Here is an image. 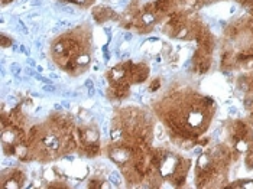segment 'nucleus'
<instances>
[{"mask_svg":"<svg viewBox=\"0 0 253 189\" xmlns=\"http://www.w3.org/2000/svg\"><path fill=\"white\" fill-rule=\"evenodd\" d=\"M236 150H239V152H242V153H244V152L249 150V145H247V141H246L244 139H240L237 143H236Z\"/></svg>","mask_w":253,"mask_h":189,"instance_id":"f8f14e48","label":"nucleus"},{"mask_svg":"<svg viewBox=\"0 0 253 189\" xmlns=\"http://www.w3.org/2000/svg\"><path fill=\"white\" fill-rule=\"evenodd\" d=\"M15 153H16L19 157H23V156L26 155V147H25V146H17V147L15 149Z\"/></svg>","mask_w":253,"mask_h":189,"instance_id":"a211bd4d","label":"nucleus"},{"mask_svg":"<svg viewBox=\"0 0 253 189\" xmlns=\"http://www.w3.org/2000/svg\"><path fill=\"white\" fill-rule=\"evenodd\" d=\"M51 78H54V80H55V78H58V75H57V74H54V72H52V74H51Z\"/></svg>","mask_w":253,"mask_h":189,"instance_id":"c9c22d12","label":"nucleus"},{"mask_svg":"<svg viewBox=\"0 0 253 189\" xmlns=\"http://www.w3.org/2000/svg\"><path fill=\"white\" fill-rule=\"evenodd\" d=\"M228 113H230V114H236V113H237V110H236L234 107H230V108H228Z\"/></svg>","mask_w":253,"mask_h":189,"instance_id":"cd10ccee","label":"nucleus"},{"mask_svg":"<svg viewBox=\"0 0 253 189\" xmlns=\"http://www.w3.org/2000/svg\"><path fill=\"white\" fill-rule=\"evenodd\" d=\"M28 65H29V66H32V68H36V66H38V65H36V62H35V61H32L31 58H28Z\"/></svg>","mask_w":253,"mask_h":189,"instance_id":"393cba45","label":"nucleus"},{"mask_svg":"<svg viewBox=\"0 0 253 189\" xmlns=\"http://www.w3.org/2000/svg\"><path fill=\"white\" fill-rule=\"evenodd\" d=\"M35 45H36L38 49H41V40H35Z\"/></svg>","mask_w":253,"mask_h":189,"instance_id":"f704fd0d","label":"nucleus"},{"mask_svg":"<svg viewBox=\"0 0 253 189\" xmlns=\"http://www.w3.org/2000/svg\"><path fill=\"white\" fill-rule=\"evenodd\" d=\"M142 23H143V25H146V26L153 25V23H155V16L152 13H149V12L143 13L142 15Z\"/></svg>","mask_w":253,"mask_h":189,"instance_id":"9b49d317","label":"nucleus"},{"mask_svg":"<svg viewBox=\"0 0 253 189\" xmlns=\"http://www.w3.org/2000/svg\"><path fill=\"white\" fill-rule=\"evenodd\" d=\"M2 139H3V143H12V141L15 140V134L12 131H3Z\"/></svg>","mask_w":253,"mask_h":189,"instance_id":"2eb2a0df","label":"nucleus"},{"mask_svg":"<svg viewBox=\"0 0 253 189\" xmlns=\"http://www.w3.org/2000/svg\"><path fill=\"white\" fill-rule=\"evenodd\" d=\"M249 164H250V168H253V156L249 157Z\"/></svg>","mask_w":253,"mask_h":189,"instance_id":"72a5a7b5","label":"nucleus"},{"mask_svg":"<svg viewBox=\"0 0 253 189\" xmlns=\"http://www.w3.org/2000/svg\"><path fill=\"white\" fill-rule=\"evenodd\" d=\"M130 39H132V33H129V32L123 33V40H130Z\"/></svg>","mask_w":253,"mask_h":189,"instance_id":"b1692460","label":"nucleus"},{"mask_svg":"<svg viewBox=\"0 0 253 189\" xmlns=\"http://www.w3.org/2000/svg\"><path fill=\"white\" fill-rule=\"evenodd\" d=\"M85 87H87V88H93V87H94V82L91 81V80H87V81H85Z\"/></svg>","mask_w":253,"mask_h":189,"instance_id":"5701e85b","label":"nucleus"},{"mask_svg":"<svg viewBox=\"0 0 253 189\" xmlns=\"http://www.w3.org/2000/svg\"><path fill=\"white\" fill-rule=\"evenodd\" d=\"M122 136H123V131H122L120 129H114V130H111V131H110V139H111L113 141L120 140V139H122Z\"/></svg>","mask_w":253,"mask_h":189,"instance_id":"ddd939ff","label":"nucleus"},{"mask_svg":"<svg viewBox=\"0 0 253 189\" xmlns=\"http://www.w3.org/2000/svg\"><path fill=\"white\" fill-rule=\"evenodd\" d=\"M19 52H22V54H28V52H26V48H25V45H20V46H19Z\"/></svg>","mask_w":253,"mask_h":189,"instance_id":"bb28decb","label":"nucleus"},{"mask_svg":"<svg viewBox=\"0 0 253 189\" xmlns=\"http://www.w3.org/2000/svg\"><path fill=\"white\" fill-rule=\"evenodd\" d=\"M175 168H176L175 157L168 156V157H165L162 164H160V173H162V176H169V175H172L175 172Z\"/></svg>","mask_w":253,"mask_h":189,"instance_id":"f257e3e1","label":"nucleus"},{"mask_svg":"<svg viewBox=\"0 0 253 189\" xmlns=\"http://www.w3.org/2000/svg\"><path fill=\"white\" fill-rule=\"evenodd\" d=\"M3 188H13V189H16V188H19V182L16 180V179H9V180H6L5 182V185H3Z\"/></svg>","mask_w":253,"mask_h":189,"instance_id":"dca6fc26","label":"nucleus"},{"mask_svg":"<svg viewBox=\"0 0 253 189\" xmlns=\"http://www.w3.org/2000/svg\"><path fill=\"white\" fill-rule=\"evenodd\" d=\"M84 140L87 141V143H96L97 141V139H99V133L96 131V130H85L84 131Z\"/></svg>","mask_w":253,"mask_h":189,"instance_id":"39448f33","label":"nucleus"},{"mask_svg":"<svg viewBox=\"0 0 253 189\" xmlns=\"http://www.w3.org/2000/svg\"><path fill=\"white\" fill-rule=\"evenodd\" d=\"M54 108H55L57 111H59V110H62V104H61V103H59V104H55V105H54Z\"/></svg>","mask_w":253,"mask_h":189,"instance_id":"c85d7f7f","label":"nucleus"},{"mask_svg":"<svg viewBox=\"0 0 253 189\" xmlns=\"http://www.w3.org/2000/svg\"><path fill=\"white\" fill-rule=\"evenodd\" d=\"M90 64V55L87 54H83V55H78L75 58V65H80V66H85Z\"/></svg>","mask_w":253,"mask_h":189,"instance_id":"9d476101","label":"nucleus"},{"mask_svg":"<svg viewBox=\"0 0 253 189\" xmlns=\"http://www.w3.org/2000/svg\"><path fill=\"white\" fill-rule=\"evenodd\" d=\"M65 48H67V46H65L62 42H58V43H55V45L52 46V52H54L55 55H58V56H62V55L65 54Z\"/></svg>","mask_w":253,"mask_h":189,"instance_id":"6e6552de","label":"nucleus"},{"mask_svg":"<svg viewBox=\"0 0 253 189\" xmlns=\"http://www.w3.org/2000/svg\"><path fill=\"white\" fill-rule=\"evenodd\" d=\"M17 29H19L20 32H23V33H28V29H26L25 23L22 22V20H17Z\"/></svg>","mask_w":253,"mask_h":189,"instance_id":"6ab92c4d","label":"nucleus"},{"mask_svg":"<svg viewBox=\"0 0 253 189\" xmlns=\"http://www.w3.org/2000/svg\"><path fill=\"white\" fill-rule=\"evenodd\" d=\"M61 104H62L64 108H70V107H71V103H70V101H67V100H62Z\"/></svg>","mask_w":253,"mask_h":189,"instance_id":"4be33fe9","label":"nucleus"},{"mask_svg":"<svg viewBox=\"0 0 253 189\" xmlns=\"http://www.w3.org/2000/svg\"><path fill=\"white\" fill-rule=\"evenodd\" d=\"M110 157L114 160V162H117V163H123L129 159V152L126 149H116L114 152L110 153Z\"/></svg>","mask_w":253,"mask_h":189,"instance_id":"7ed1b4c3","label":"nucleus"},{"mask_svg":"<svg viewBox=\"0 0 253 189\" xmlns=\"http://www.w3.org/2000/svg\"><path fill=\"white\" fill-rule=\"evenodd\" d=\"M125 74H126V71L122 69V68H113V71H111V77H113L114 81H122Z\"/></svg>","mask_w":253,"mask_h":189,"instance_id":"0eeeda50","label":"nucleus"},{"mask_svg":"<svg viewBox=\"0 0 253 189\" xmlns=\"http://www.w3.org/2000/svg\"><path fill=\"white\" fill-rule=\"evenodd\" d=\"M202 123V114L198 111H191L188 115V124L191 127H198Z\"/></svg>","mask_w":253,"mask_h":189,"instance_id":"20e7f679","label":"nucleus"},{"mask_svg":"<svg viewBox=\"0 0 253 189\" xmlns=\"http://www.w3.org/2000/svg\"><path fill=\"white\" fill-rule=\"evenodd\" d=\"M10 72L15 75V77H17V78H20V74H22V68H20V65L19 64H10Z\"/></svg>","mask_w":253,"mask_h":189,"instance_id":"4468645a","label":"nucleus"},{"mask_svg":"<svg viewBox=\"0 0 253 189\" xmlns=\"http://www.w3.org/2000/svg\"><path fill=\"white\" fill-rule=\"evenodd\" d=\"M194 153H197V155H201V153H202L201 147H197V149H194Z\"/></svg>","mask_w":253,"mask_h":189,"instance_id":"7c9ffc66","label":"nucleus"},{"mask_svg":"<svg viewBox=\"0 0 253 189\" xmlns=\"http://www.w3.org/2000/svg\"><path fill=\"white\" fill-rule=\"evenodd\" d=\"M233 186H239V188H244V189H253V180H244L240 183H234Z\"/></svg>","mask_w":253,"mask_h":189,"instance_id":"f3484780","label":"nucleus"},{"mask_svg":"<svg viewBox=\"0 0 253 189\" xmlns=\"http://www.w3.org/2000/svg\"><path fill=\"white\" fill-rule=\"evenodd\" d=\"M64 159H65V160H70V162H73V160H74L75 157H74V156H65Z\"/></svg>","mask_w":253,"mask_h":189,"instance_id":"2f4dec72","label":"nucleus"},{"mask_svg":"<svg viewBox=\"0 0 253 189\" xmlns=\"http://www.w3.org/2000/svg\"><path fill=\"white\" fill-rule=\"evenodd\" d=\"M197 166L200 168V169H207L210 166V157L207 156V155H200V157H198V160H197Z\"/></svg>","mask_w":253,"mask_h":189,"instance_id":"423d86ee","label":"nucleus"},{"mask_svg":"<svg viewBox=\"0 0 253 189\" xmlns=\"http://www.w3.org/2000/svg\"><path fill=\"white\" fill-rule=\"evenodd\" d=\"M70 2H74V3H77V5H85L87 0H70Z\"/></svg>","mask_w":253,"mask_h":189,"instance_id":"a878e982","label":"nucleus"},{"mask_svg":"<svg viewBox=\"0 0 253 189\" xmlns=\"http://www.w3.org/2000/svg\"><path fill=\"white\" fill-rule=\"evenodd\" d=\"M109 180H110V183L113 186H120V183H122V178H120V175L117 172H111L109 175Z\"/></svg>","mask_w":253,"mask_h":189,"instance_id":"1a4fd4ad","label":"nucleus"},{"mask_svg":"<svg viewBox=\"0 0 253 189\" xmlns=\"http://www.w3.org/2000/svg\"><path fill=\"white\" fill-rule=\"evenodd\" d=\"M41 5V0H32V6H39Z\"/></svg>","mask_w":253,"mask_h":189,"instance_id":"c756f323","label":"nucleus"},{"mask_svg":"<svg viewBox=\"0 0 253 189\" xmlns=\"http://www.w3.org/2000/svg\"><path fill=\"white\" fill-rule=\"evenodd\" d=\"M187 33H188V31H187V29H181V31H179V33H178L176 36L181 39V38H185V36H187Z\"/></svg>","mask_w":253,"mask_h":189,"instance_id":"412c9836","label":"nucleus"},{"mask_svg":"<svg viewBox=\"0 0 253 189\" xmlns=\"http://www.w3.org/2000/svg\"><path fill=\"white\" fill-rule=\"evenodd\" d=\"M42 90H43L45 92H51V91H55V87H54V85H51V84H43Z\"/></svg>","mask_w":253,"mask_h":189,"instance_id":"aec40b11","label":"nucleus"},{"mask_svg":"<svg viewBox=\"0 0 253 189\" xmlns=\"http://www.w3.org/2000/svg\"><path fill=\"white\" fill-rule=\"evenodd\" d=\"M42 143H43V146L47 147L48 150H58V147H59V139L57 136H47V137H43Z\"/></svg>","mask_w":253,"mask_h":189,"instance_id":"f03ea898","label":"nucleus"},{"mask_svg":"<svg viewBox=\"0 0 253 189\" xmlns=\"http://www.w3.org/2000/svg\"><path fill=\"white\" fill-rule=\"evenodd\" d=\"M25 2H26V0H19V3H25Z\"/></svg>","mask_w":253,"mask_h":189,"instance_id":"e433bc0d","label":"nucleus"},{"mask_svg":"<svg viewBox=\"0 0 253 189\" xmlns=\"http://www.w3.org/2000/svg\"><path fill=\"white\" fill-rule=\"evenodd\" d=\"M36 71H38L39 74H41V72H43V68H42L41 65H38V66H36Z\"/></svg>","mask_w":253,"mask_h":189,"instance_id":"473e14b6","label":"nucleus"}]
</instances>
